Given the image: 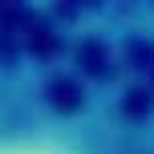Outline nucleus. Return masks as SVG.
Instances as JSON below:
<instances>
[{"label":"nucleus","instance_id":"obj_1","mask_svg":"<svg viewBox=\"0 0 154 154\" xmlns=\"http://www.w3.org/2000/svg\"><path fill=\"white\" fill-rule=\"evenodd\" d=\"M0 154H154L126 109L0 61Z\"/></svg>","mask_w":154,"mask_h":154}]
</instances>
